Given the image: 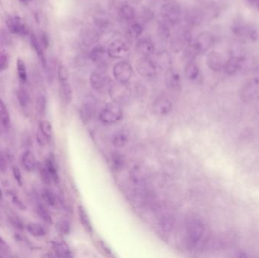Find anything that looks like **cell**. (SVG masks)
Returning <instances> with one entry per match:
<instances>
[{"instance_id":"obj_20","label":"cell","mask_w":259,"mask_h":258,"mask_svg":"<svg viewBox=\"0 0 259 258\" xmlns=\"http://www.w3.org/2000/svg\"><path fill=\"white\" fill-rule=\"evenodd\" d=\"M155 63L157 67H159L162 70H167V69L172 67V57L168 52L166 51V50H162L157 54Z\"/></svg>"},{"instance_id":"obj_58","label":"cell","mask_w":259,"mask_h":258,"mask_svg":"<svg viewBox=\"0 0 259 258\" xmlns=\"http://www.w3.org/2000/svg\"><path fill=\"white\" fill-rule=\"evenodd\" d=\"M2 196H3V193H2V189H1V187H0V200L2 199Z\"/></svg>"},{"instance_id":"obj_1","label":"cell","mask_w":259,"mask_h":258,"mask_svg":"<svg viewBox=\"0 0 259 258\" xmlns=\"http://www.w3.org/2000/svg\"><path fill=\"white\" fill-rule=\"evenodd\" d=\"M160 13L163 21L167 23L168 25L179 24L183 17L181 5L173 1L166 2L162 5Z\"/></svg>"},{"instance_id":"obj_11","label":"cell","mask_w":259,"mask_h":258,"mask_svg":"<svg viewBox=\"0 0 259 258\" xmlns=\"http://www.w3.org/2000/svg\"><path fill=\"white\" fill-rule=\"evenodd\" d=\"M190 43H192V35L188 30L182 28L176 33L171 41V46L174 51L179 52L184 50Z\"/></svg>"},{"instance_id":"obj_28","label":"cell","mask_w":259,"mask_h":258,"mask_svg":"<svg viewBox=\"0 0 259 258\" xmlns=\"http://www.w3.org/2000/svg\"><path fill=\"white\" fill-rule=\"evenodd\" d=\"M21 161H22L23 166L27 171H32L33 170L35 169L36 158H35V156L31 151L27 150L24 152Z\"/></svg>"},{"instance_id":"obj_26","label":"cell","mask_w":259,"mask_h":258,"mask_svg":"<svg viewBox=\"0 0 259 258\" xmlns=\"http://www.w3.org/2000/svg\"><path fill=\"white\" fill-rule=\"evenodd\" d=\"M143 28L138 21H133L128 24L127 34L131 40L138 39L143 34Z\"/></svg>"},{"instance_id":"obj_53","label":"cell","mask_w":259,"mask_h":258,"mask_svg":"<svg viewBox=\"0 0 259 258\" xmlns=\"http://www.w3.org/2000/svg\"><path fill=\"white\" fill-rule=\"evenodd\" d=\"M50 138H48L46 136H45L43 133H41L39 130H38L37 134V140L38 143L40 145H45L49 142Z\"/></svg>"},{"instance_id":"obj_50","label":"cell","mask_w":259,"mask_h":258,"mask_svg":"<svg viewBox=\"0 0 259 258\" xmlns=\"http://www.w3.org/2000/svg\"><path fill=\"white\" fill-rule=\"evenodd\" d=\"M12 173H13V176L15 180L17 182L18 184L20 186H22L23 184V177L21 174V171L18 167H13L12 168Z\"/></svg>"},{"instance_id":"obj_5","label":"cell","mask_w":259,"mask_h":258,"mask_svg":"<svg viewBox=\"0 0 259 258\" xmlns=\"http://www.w3.org/2000/svg\"><path fill=\"white\" fill-rule=\"evenodd\" d=\"M123 111L119 104L110 103L107 104L99 113V120L106 124H113L121 120Z\"/></svg>"},{"instance_id":"obj_57","label":"cell","mask_w":259,"mask_h":258,"mask_svg":"<svg viewBox=\"0 0 259 258\" xmlns=\"http://www.w3.org/2000/svg\"><path fill=\"white\" fill-rule=\"evenodd\" d=\"M21 3L27 4V2H30L29 0H19Z\"/></svg>"},{"instance_id":"obj_52","label":"cell","mask_w":259,"mask_h":258,"mask_svg":"<svg viewBox=\"0 0 259 258\" xmlns=\"http://www.w3.org/2000/svg\"><path fill=\"white\" fill-rule=\"evenodd\" d=\"M7 168H8V160L6 155L2 151H0V171L5 172Z\"/></svg>"},{"instance_id":"obj_29","label":"cell","mask_w":259,"mask_h":258,"mask_svg":"<svg viewBox=\"0 0 259 258\" xmlns=\"http://www.w3.org/2000/svg\"><path fill=\"white\" fill-rule=\"evenodd\" d=\"M0 122L5 128L10 127V114L6 104L1 97H0Z\"/></svg>"},{"instance_id":"obj_45","label":"cell","mask_w":259,"mask_h":258,"mask_svg":"<svg viewBox=\"0 0 259 258\" xmlns=\"http://www.w3.org/2000/svg\"><path fill=\"white\" fill-rule=\"evenodd\" d=\"M46 106H47V101H46V97L41 95L37 99L36 108L38 113L43 116L46 114Z\"/></svg>"},{"instance_id":"obj_22","label":"cell","mask_w":259,"mask_h":258,"mask_svg":"<svg viewBox=\"0 0 259 258\" xmlns=\"http://www.w3.org/2000/svg\"><path fill=\"white\" fill-rule=\"evenodd\" d=\"M131 178L136 184H144L148 179V172L142 165H135L131 171Z\"/></svg>"},{"instance_id":"obj_47","label":"cell","mask_w":259,"mask_h":258,"mask_svg":"<svg viewBox=\"0 0 259 258\" xmlns=\"http://www.w3.org/2000/svg\"><path fill=\"white\" fill-rule=\"evenodd\" d=\"M57 229L62 234L68 235V233H70V224L68 223V221L62 220L57 224Z\"/></svg>"},{"instance_id":"obj_32","label":"cell","mask_w":259,"mask_h":258,"mask_svg":"<svg viewBox=\"0 0 259 258\" xmlns=\"http://www.w3.org/2000/svg\"><path fill=\"white\" fill-rule=\"evenodd\" d=\"M184 74L186 78L190 81H194L199 77L200 74V69L194 62H187L184 67Z\"/></svg>"},{"instance_id":"obj_35","label":"cell","mask_w":259,"mask_h":258,"mask_svg":"<svg viewBox=\"0 0 259 258\" xmlns=\"http://www.w3.org/2000/svg\"><path fill=\"white\" fill-rule=\"evenodd\" d=\"M92 101V100H88L86 102L80 110V114H81L83 120H90L95 113V104Z\"/></svg>"},{"instance_id":"obj_12","label":"cell","mask_w":259,"mask_h":258,"mask_svg":"<svg viewBox=\"0 0 259 258\" xmlns=\"http://www.w3.org/2000/svg\"><path fill=\"white\" fill-rule=\"evenodd\" d=\"M164 79H165L166 86L170 90L175 91V92L181 90L182 87L181 74L175 69L171 67L166 70Z\"/></svg>"},{"instance_id":"obj_38","label":"cell","mask_w":259,"mask_h":258,"mask_svg":"<svg viewBox=\"0 0 259 258\" xmlns=\"http://www.w3.org/2000/svg\"><path fill=\"white\" fill-rule=\"evenodd\" d=\"M157 31H158L159 38L162 40L166 41L170 37V28H169L168 24L165 21H162V22L159 23Z\"/></svg>"},{"instance_id":"obj_34","label":"cell","mask_w":259,"mask_h":258,"mask_svg":"<svg viewBox=\"0 0 259 258\" xmlns=\"http://www.w3.org/2000/svg\"><path fill=\"white\" fill-rule=\"evenodd\" d=\"M128 139H129V137L126 132L120 130V131L116 132L115 134L113 135L111 142L115 147L121 148L128 143Z\"/></svg>"},{"instance_id":"obj_2","label":"cell","mask_w":259,"mask_h":258,"mask_svg":"<svg viewBox=\"0 0 259 258\" xmlns=\"http://www.w3.org/2000/svg\"><path fill=\"white\" fill-rule=\"evenodd\" d=\"M90 84L94 90L99 93H106L109 92L112 82L109 74L103 69H99L92 72L90 77Z\"/></svg>"},{"instance_id":"obj_60","label":"cell","mask_w":259,"mask_h":258,"mask_svg":"<svg viewBox=\"0 0 259 258\" xmlns=\"http://www.w3.org/2000/svg\"><path fill=\"white\" fill-rule=\"evenodd\" d=\"M2 257H4V255H2V254L0 253V258H2Z\"/></svg>"},{"instance_id":"obj_49","label":"cell","mask_w":259,"mask_h":258,"mask_svg":"<svg viewBox=\"0 0 259 258\" xmlns=\"http://www.w3.org/2000/svg\"><path fill=\"white\" fill-rule=\"evenodd\" d=\"M39 173H40L41 179L43 180V183H46V184H50L51 183L52 178L46 167H41L40 169H39Z\"/></svg>"},{"instance_id":"obj_36","label":"cell","mask_w":259,"mask_h":258,"mask_svg":"<svg viewBox=\"0 0 259 258\" xmlns=\"http://www.w3.org/2000/svg\"><path fill=\"white\" fill-rule=\"evenodd\" d=\"M45 167H46L48 172L50 173L52 180L56 182V183H58L59 181L58 168H57L56 164L54 162L53 159H52V158H47L46 161V164H45Z\"/></svg>"},{"instance_id":"obj_6","label":"cell","mask_w":259,"mask_h":258,"mask_svg":"<svg viewBox=\"0 0 259 258\" xmlns=\"http://www.w3.org/2000/svg\"><path fill=\"white\" fill-rule=\"evenodd\" d=\"M133 74V66L127 61L117 62L113 67V76L117 82L127 84L132 78Z\"/></svg>"},{"instance_id":"obj_8","label":"cell","mask_w":259,"mask_h":258,"mask_svg":"<svg viewBox=\"0 0 259 258\" xmlns=\"http://www.w3.org/2000/svg\"><path fill=\"white\" fill-rule=\"evenodd\" d=\"M109 57L114 59H121L129 54L130 49L128 42L123 39H116L107 47Z\"/></svg>"},{"instance_id":"obj_48","label":"cell","mask_w":259,"mask_h":258,"mask_svg":"<svg viewBox=\"0 0 259 258\" xmlns=\"http://www.w3.org/2000/svg\"><path fill=\"white\" fill-rule=\"evenodd\" d=\"M11 252V248L3 237L0 234V253L3 255H9Z\"/></svg>"},{"instance_id":"obj_17","label":"cell","mask_w":259,"mask_h":258,"mask_svg":"<svg viewBox=\"0 0 259 258\" xmlns=\"http://www.w3.org/2000/svg\"><path fill=\"white\" fill-rule=\"evenodd\" d=\"M203 13L197 8H188L184 14L185 22L189 26H197L203 20Z\"/></svg>"},{"instance_id":"obj_10","label":"cell","mask_w":259,"mask_h":258,"mask_svg":"<svg viewBox=\"0 0 259 258\" xmlns=\"http://www.w3.org/2000/svg\"><path fill=\"white\" fill-rule=\"evenodd\" d=\"M7 28L9 32L19 36H26L29 34V29L24 20L18 16H11L7 19Z\"/></svg>"},{"instance_id":"obj_18","label":"cell","mask_w":259,"mask_h":258,"mask_svg":"<svg viewBox=\"0 0 259 258\" xmlns=\"http://www.w3.org/2000/svg\"><path fill=\"white\" fill-rule=\"evenodd\" d=\"M118 16L121 21L128 24L135 21L136 17V11L130 4H122L118 6Z\"/></svg>"},{"instance_id":"obj_14","label":"cell","mask_w":259,"mask_h":258,"mask_svg":"<svg viewBox=\"0 0 259 258\" xmlns=\"http://www.w3.org/2000/svg\"><path fill=\"white\" fill-rule=\"evenodd\" d=\"M154 113L159 116H166L169 115L173 109V104L170 99L165 96H159L152 103Z\"/></svg>"},{"instance_id":"obj_21","label":"cell","mask_w":259,"mask_h":258,"mask_svg":"<svg viewBox=\"0 0 259 258\" xmlns=\"http://www.w3.org/2000/svg\"><path fill=\"white\" fill-rule=\"evenodd\" d=\"M30 41H31V46H32L34 51L36 52L38 58L40 60L43 67H47V61H46V55H45L44 48L41 44L40 41L37 37L36 35L34 34H31Z\"/></svg>"},{"instance_id":"obj_24","label":"cell","mask_w":259,"mask_h":258,"mask_svg":"<svg viewBox=\"0 0 259 258\" xmlns=\"http://www.w3.org/2000/svg\"><path fill=\"white\" fill-rule=\"evenodd\" d=\"M159 227L165 233H170L175 226V218L170 214H163L159 219Z\"/></svg>"},{"instance_id":"obj_30","label":"cell","mask_w":259,"mask_h":258,"mask_svg":"<svg viewBox=\"0 0 259 258\" xmlns=\"http://www.w3.org/2000/svg\"><path fill=\"white\" fill-rule=\"evenodd\" d=\"M26 229L27 232L34 237H42L46 234V228L42 224L37 223H29L27 224Z\"/></svg>"},{"instance_id":"obj_9","label":"cell","mask_w":259,"mask_h":258,"mask_svg":"<svg viewBox=\"0 0 259 258\" xmlns=\"http://www.w3.org/2000/svg\"><path fill=\"white\" fill-rule=\"evenodd\" d=\"M91 62L97 65L99 69L106 67L109 62V57L107 48L103 45L98 44L93 46L89 54Z\"/></svg>"},{"instance_id":"obj_56","label":"cell","mask_w":259,"mask_h":258,"mask_svg":"<svg viewBox=\"0 0 259 258\" xmlns=\"http://www.w3.org/2000/svg\"><path fill=\"white\" fill-rule=\"evenodd\" d=\"M248 2L252 6L255 8V9L259 10V0H248Z\"/></svg>"},{"instance_id":"obj_27","label":"cell","mask_w":259,"mask_h":258,"mask_svg":"<svg viewBox=\"0 0 259 258\" xmlns=\"http://www.w3.org/2000/svg\"><path fill=\"white\" fill-rule=\"evenodd\" d=\"M241 67H242L241 58L237 56L232 57L225 65V71L227 74L232 75V74L237 73L238 70H240Z\"/></svg>"},{"instance_id":"obj_4","label":"cell","mask_w":259,"mask_h":258,"mask_svg":"<svg viewBox=\"0 0 259 258\" xmlns=\"http://www.w3.org/2000/svg\"><path fill=\"white\" fill-rule=\"evenodd\" d=\"M108 92L113 102L118 104L128 103L131 96V91L126 84L119 82L112 83Z\"/></svg>"},{"instance_id":"obj_31","label":"cell","mask_w":259,"mask_h":258,"mask_svg":"<svg viewBox=\"0 0 259 258\" xmlns=\"http://www.w3.org/2000/svg\"><path fill=\"white\" fill-rule=\"evenodd\" d=\"M259 89V82L257 80L249 81L242 89V94L243 98L250 99L256 96Z\"/></svg>"},{"instance_id":"obj_61","label":"cell","mask_w":259,"mask_h":258,"mask_svg":"<svg viewBox=\"0 0 259 258\" xmlns=\"http://www.w3.org/2000/svg\"><path fill=\"white\" fill-rule=\"evenodd\" d=\"M30 2H31V1H33V0H29Z\"/></svg>"},{"instance_id":"obj_15","label":"cell","mask_w":259,"mask_h":258,"mask_svg":"<svg viewBox=\"0 0 259 258\" xmlns=\"http://www.w3.org/2000/svg\"><path fill=\"white\" fill-rule=\"evenodd\" d=\"M101 31L97 28H86L80 33V42L86 47L92 46L99 42Z\"/></svg>"},{"instance_id":"obj_19","label":"cell","mask_w":259,"mask_h":258,"mask_svg":"<svg viewBox=\"0 0 259 258\" xmlns=\"http://www.w3.org/2000/svg\"><path fill=\"white\" fill-rule=\"evenodd\" d=\"M51 246L57 257L71 258L72 256V251L65 241L60 240H52Z\"/></svg>"},{"instance_id":"obj_51","label":"cell","mask_w":259,"mask_h":258,"mask_svg":"<svg viewBox=\"0 0 259 258\" xmlns=\"http://www.w3.org/2000/svg\"><path fill=\"white\" fill-rule=\"evenodd\" d=\"M111 161H112L113 166L117 170L121 169V168H122L123 165H124V160L118 154L114 155V156H112Z\"/></svg>"},{"instance_id":"obj_16","label":"cell","mask_w":259,"mask_h":258,"mask_svg":"<svg viewBox=\"0 0 259 258\" xmlns=\"http://www.w3.org/2000/svg\"><path fill=\"white\" fill-rule=\"evenodd\" d=\"M135 50L141 57H150L155 52V46L148 38H141L136 42Z\"/></svg>"},{"instance_id":"obj_44","label":"cell","mask_w":259,"mask_h":258,"mask_svg":"<svg viewBox=\"0 0 259 258\" xmlns=\"http://www.w3.org/2000/svg\"><path fill=\"white\" fill-rule=\"evenodd\" d=\"M8 218H9V222H10V224H12L14 227L18 229H20V230H23L24 229V222H23L22 220L20 219V217L17 214L10 213V214H8Z\"/></svg>"},{"instance_id":"obj_41","label":"cell","mask_w":259,"mask_h":258,"mask_svg":"<svg viewBox=\"0 0 259 258\" xmlns=\"http://www.w3.org/2000/svg\"><path fill=\"white\" fill-rule=\"evenodd\" d=\"M17 99L20 106L23 108H27L30 103L29 94L24 89H19L17 92Z\"/></svg>"},{"instance_id":"obj_13","label":"cell","mask_w":259,"mask_h":258,"mask_svg":"<svg viewBox=\"0 0 259 258\" xmlns=\"http://www.w3.org/2000/svg\"><path fill=\"white\" fill-rule=\"evenodd\" d=\"M215 36L209 31H203L196 36L193 44L199 52H204L212 47L215 43Z\"/></svg>"},{"instance_id":"obj_7","label":"cell","mask_w":259,"mask_h":258,"mask_svg":"<svg viewBox=\"0 0 259 258\" xmlns=\"http://www.w3.org/2000/svg\"><path fill=\"white\" fill-rule=\"evenodd\" d=\"M136 70L141 77L152 79L156 75L157 66L149 57H141L136 62Z\"/></svg>"},{"instance_id":"obj_55","label":"cell","mask_w":259,"mask_h":258,"mask_svg":"<svg viewBox=\"0 0 259 258\" xmlns=\"http://www.w3.org/2000/svg\"><path fill=\"white\" fill-rule=\"evenodd\" d=\"M41 44L43 46V48L46 49L49 46V39H48L47 35L46 34H43L40 36Z\"/></svg>"},{"instance_id":"obj_42","label":"cell","mask_w":259,"mask_h":258,"mask_svg":"<svg viewBox=\"0 0 259 258\" xmlns=\"http://www.w3.org/2000/svg\"><path fill=\"white\" fill-rule=\"evenodd\" d=\"M39 130L49 138L53 137V127L51 123L48 120H43L39 122Z\"/></svg>"},{"instance_id":"obj_3","label":"cell","mask_w":259,"mask_h":258,"mask_svg":"<svg viewBox=\"0 0 259 258\" xmlns=\"http://www.w3.org/2000/svg\"><path fill=\"white\" fill-rule=\"evenodd\" d=\"M204 233L203 223L197 219H191L186 224V241L189 246L194 247L202 240Z\"/></svg>"},{"instance_id":"obj_37","label":"cell","mask_w":259,"mask_h":258,"mask_svg":"<svg viewBox=\"0 0 259 258\" xmlns=\"http://www.w3.org/2000/svg\"><path fill=\"white\" fill-rule=\"evenodd\" d=\"M16 69L20 82L25 83L27 80V69L25 63L21 58H18L16 61Z\"/></svg>"},{"instance_id":"obj_25","label":"cell","mask_w":259,"mask_h":258,"mask_svg":"<svg viewBox=\"0 0 259 258\" xmlns=\"http://www.w3.org/2000/svg\"><path fill=\"white\" fill-rule=\"evenodd\" d=\"M59 84L61 100L65 104H68L72 99V89L70 83L68 80H61L59 81Z\"/></svg>"},{"instance_id":"obj_39","label":"cell","mask_w":259,"mask_h":258,"mask_svg":"<svg viewBox=\"0 0 259 258\" xmlns=\"http://www.w3.org/2000/svg\"><path fill=\"white\" fill-rule=\"evenodd\" d=\"M7 196L8 198L10 199L11 202L13 203V205L18 208L20 209L21 210H25L27 209V206H26L25 204L24 203L21 199L16 195V193H14L13 191H8L6 193Z\"/></svg>"},{"instance_id":"obj_46","label":"cell","mask_w":259,"mask_h":258,"mask_svg":"<svg viewBox=\"0 0 259 258\" xmlns=\"http://www.w3.org/2000/svg\"><path fill=\"white\" fill-rule=\"evenodd\" d=\"M9 66V55L5 52L0 50V73L8 70Z\"/></svg>"},{"instance_id":"obj_43","label":"cell","mask_w":259,"mask_h":258,"mask_svg":"<svg viewBox=\"0 0 259 258\" xmlns=\"http://www.w3.org/2000/svg\"><path fill=\"white\" fill-rule=\"evenodd\" d=\"M38 215L39 216L41 219L49 224H53V219H52L51 214L48 211L47 209L42 205H38L37 207Z\"/></svg>"},{"instance_id":"obj_23","label":"cell","mask_w":259,"mask_h":258,"mask_svg":"<svg viewBox=\"0 0 259 258\" xmlns=\"http://www.w3.org/2000/svg\"><path fill=\"white\" fill-rule=\"evenodd\" d=\"M207 65L213 71H219L223 68V60L220 54L216 52H211L206 58Z\"/></svg>"},{"instance_id":"obj_54","label":"cell","mask_w":259,"mask_h":258,"mask_svg":"<svg viewBox=\"0 0 259 258\" xmlns=\"http://www.w3.org/2000/svg\"><path fill=\"white\" fill-rule=\"evenodd\" d=\"M142 16L143 20L146 21H151L154 17V13L149 9H143L142 11Z\"/></svg>"},{"instance_id":"obj_40","label":"cell","mask_w":259,"mask_h":258,"mask_svg":"<svg viewBox=\"0 0 259 258\" xmlns=\"http://www.w3.org/2000/svg\"><path fill=\"white\" fill-rule=\"evenodd\" d=\"M42 198H43L45 202H46L50 206L56 207L58 205V198L50 190H43V193H42Z\"/></svg>"},{"instance_id":"obj_59","label":"cell","mask_w":259,"mask_h":258,"mask_svg":"<svg viewBox=\"0 0 259 258\" xmlns=\"http://www.w3.org/2000/svg\"><path fill=\"white\" fill-rule=\"evenodd\" d=\"M2 127H3V126H2V123H1V122H0V131H1V130H2Z\"/></svg>"},{"instance_id":"obj_33","label":"cell","mask_w":259,"mask_h":258,"mask_svg":"<svg viewBox=\"0 0 259 258\" xmlns=\"http://www.w3.org/2000/svg\"><path fill=\"white\" fill-rule=\"evenodd\" d=\"M79 217H80V224L82 226H84V229L88 232V233H92V226L91 224V220L89 217L88 214L86 211V209L84 208L82 205H80L78 207Z\"/></svg>"}]
</instances>
